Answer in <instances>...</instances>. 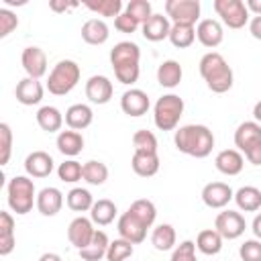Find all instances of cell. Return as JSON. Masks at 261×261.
<instances>
[{"label":"cell","mask_w":261,"mask_h":261,"mask_svg":"<svg viewBox=\"0 0 261 261\" xmlns=\"http://www.w3.org/2000/svg\"><path fill=\"white\" fill-rule=\"evenodd\" d=\"M173 143L179 153L196 159H204L212 153L214 135L206 124H184L175 130Z\"/></svg>","instance_id":"cell-1"},{"label":"cell","mask_w":261,"mask_h":261,"mask_svg":"<svg viewBox=\"0 0 261 261\" xmlns=\"http://www.w3.org/2000/svg\"><path fill=\"white\" fill-rule=\"evenodd\" d=\"M139 61H141V49L133 41H120L110 49V63L114 75L124 86H130L139 80L141 73Z\"/></svg>","instance_id":"cell-2"},{"label":"cell","mask_w":261,"mask_h":261,"mask_svg":"<svg viewBox=\"0 0 261 261\" xmlns=\"http://www.w3.org/2000/svg\"><path fill=\"white\" fill-rule=\"evenodd\" d=\"M200 75L206 82L208 90H212L214 94L228 92L232 88V82H234L230 65L216 51H210V53L202 55V59H200Z\"/></svg>","instance_id":"cell-3"},{"label":"cell","mask_w":261,"mask_h":261,"mask_svg":"<svg viewBox=\"0 0 261 261\" xmlns=\"http://www.w3.org/2000/svg\"><path fill=\"white\" fill-rule=\"evenodd\" d=\"M234 145L251 165H261V124L245 120L234 130Z\"/></svg>","instance_id":"cell-4"},{"label":"cell","mask_w":261,"mask_h":261,"mask_svg":"<svg viewBox=\"0 0 261 261\" xmlns=\"http://www.w3.org/2000/svg\"><path fill=\"white\" fill-rule=\"evenodd\" d=\"M80 65L71 59H61L53 65V69L49 71V77H47V90L53 94V96H65L69 94L77 82H80Z\"/></svg>","instance_id":"cell-5"},{"label":"cell","mask_w":261,"mask_h":261,"mask_svg":"<svg viewBox=\"0 0 261 261\" xmlns=\"http://www.w3.org/2000/svg\"><path fill=\"white\" fill-rule=\"evenodd\" d=\"M8 206L16 214H29L33 210V204H37V194H35V184L27 175H14L8 186Z\"/></svg>","instance_id":"cell-6"},{"label":"cell","mask_w":261,"mask_h":261,"mask_svg":"<svg viewBox=\"0 0 261 261\" xmlns=\"http://www.w3.org/2000/svg\"><path fill=\"white\" fill-rule=\"evenodd\" d=\"M184 114V100L177 94L161 96L153 106V120L159 130H173Z\"/></svg>","instance_id":"cell-7"},{"label":"cell","mask_w":261,"mask_h":261,"mask_svg":"<svg viewBox=\"0 0 261 261\" xmlns=\"http://www.w3.org/2000/svg\"><path fill=\"white\" fill-rule=\"evenodd\" d=\"M165 16L171 24L196 27V22H200V0H167Z\"/></svg>","instance_id":"cell-8"},{"label":"cell","mask_w":261,"mask_h":261,"mask_svg":"<svg viewBox=\"0 0 261 261\" xmlns=\"http://www.w3.org/2000/svg\"><path fill=\"white\" fill-rule=\"evenodd\" d=\"M212 6L228 29H243L249 20V10L243 0H214Z\"/></svg>","instance_id":"cell-9"},{"label":"cell","mask_w":261,"mask_h":261,"mask_svg":"<svg viewBox=\"0 0 261 261\" xmlns=\"http://www.w3.org/2000/svg\"><path fill=\"white\" fill-rule=\"evenodd\" d=\"M214 228H216V232H218L222 239L232 241V239H239V237L245 232L247 222H245V218H243L241 212L224 210V212H220V214L216 216Z\"/></svg>","instance_id":"cell-10"},{"label":"cell","mask_w":261,"mask_h":261,"mask_svg":"<svg viewBox=\"0 0 261 261\" xmlns=\"http://www.w3.org/2000/svg\"><path fill=\"white\" fill-rule=\"evenodd\" d=\"M22 69L27 71V77L41 80L47 73V55L41 47H24L20 55Z\"/></svg>","instance_id":"cell-11"},{"label":"cell","mask_w":261,"mask_h":261,"mask_svg":"<svg viewBox=\"0 0 261 261\" xmlns=\"http://www.w3.org/2000/svg\"><path fill=\"white\" fill-rule=\"evenodd\" d=\"M116 228H118L120 239H124V241L133 243V245L143 243V241H145V237H147V226H145V224H143V222H141L133 212H128V210H126L124 214H120Z\"/></svg>","instance_id":"cell-12"},{"label":"cell","mask_w":261,"mask_h":261,"mask_svg":"<svg viewBox=\"0 0 261 261\" xmlns=\"http://www.w3.org/2000/svg\"><path fill=\"white\" fill-rule=\"evenodd\" d=\"M234 198V192L224 181H210L202 188V202L208 208H224Z\"/></svg>","instance_id":"cell-13"},{"label":"cell","mask_w":261,"mask_h":261,"mask_svg":"<svg viewBox=\"0 0 261 261\" xmlns=\"http://www.w3.org/2000/svg\"><path fill=\"white\" fill-rule=\"evenodd\" d=\"M94 232H96L94 222H92V218H86V216L73 218V220L69 222V226H67V239H69V243H71L77 251L90 245Z\"/></svg>","instance_id":"cell-14"},{"label":"cell","mask_w":261,"mask_h":261,"mask_svg":"<svg viewBox=\"0 0 261 261\" xmlns=\"http://www.w3.org/2000/svg\"><path fill=\"white\" fill-rule=\"evenodd\" d=\"M149 106H151V102H149L147 92H143L139 88L126 90L122 94V98H120V108L128 116H143V114H147Z\"/></svg>","instance_id":"cell-15"},{"label":"cell","mask_w":261,"mask_h":261,"mask_svg":"<svg viewBox=\"0 0 261 261\" xmlns=\"http://www.w3.org/2000/svg\"><path fill=\"white\" fill-rule=\"evenodd\" d=\"M196 37L204 47L214 49V47H218L222 43L224 31H222V24L216 18H202L198 22V27H196Z\"/></svg>","instance_id":"cell-16"},{"label":"cell","mask_w":261,"mask_h":261,"mask_svg":"<svg viewBox=\"0 0 261 261\" xmlns=\"http://www.w3.org/2000/svg\"><path fill=\"white\" fill-rule=\"evenodd\" d=\"M112 82L106 75H92L86 82V96L94 104H108L112 98Z\"/></svg>","instance_id":"cell-17"},{"label":"cell","mask_w":261,"mask_h":261,"mask_svg":"<svg viewBox=\"0 0 261 261\" xmlns=\"http://www.w3.org/2000/svg\"><path fill=\"white\" fill-rule=\"evenodd\" d=\"M14 96L16 100L22 104V106H35L43 100V86L39 80H33V77H22L18 84H16V90H14Z\"/></svg>","instance_id":"cell-18"},{"label":"cell","mask_w":261,"mask_h":261,"mask_svg":"<svg viewBox=\"0 0 261 261\" xmlns=\"http://www.w3.org/2000/svg\"><path fill=\"white\" fill-rule=\"evenodd\" d=\"M214 165L224 175H239L243 171V167H245V157L237 149H224V151H220L216 155Z\"/></svg>","instance_id":"cell-19"},{"label":"cell","mask_w":261,"mask_h":261,"mask_svg":"<svg viewBox=\"0 0 261 261\" xmlns=\"http://www.w3.org/2000/svg\"><path fill=\"white\" fill-rule=\"evenodd\" d=\"M24 171L29 177H47L53 171V157L45 151H33L24 159Z\"/></svg>","instance_id":"cell-20"},{"label":"cell","mask_w":261,"mask_h":261,"mask_svg":"<svg viewBox=\"0 0 261 261\" xmlns=\"http://www.w3.org/2000/svg\"><path fill=\"white\" fill-rule=\"evenodd\" d=\"M169 31H171V20L165 14L153 12V16L147 22H143V37L153 43L169 39Z\"/></svg>","instance_id":"cell-21"},{"label":"cell","mask_w":261,"mask_h":261,"mask_svg":"<svg viewBox=\"0 0 261 261\" xmlns=\"http://www.w3.org/2000/svg\"><path fill=\"white\" fill-rule=\"evenodd\" d=\"M35 206L43 216H55L63 206V194L57 188H51V186L43 188L37 194V204Z\"/></svg>","instance_id":"cell-22"},{"label":"cell","mask_w":261,"mask_h":261,"mask_svg":"<svg viewBox=\"0 0 261 261\" xmlns=\"http://www.w3.org/2000/svg\"><path fill=\"white\" fill-rule=\"evenodd\" d=\"M94 120V112L88 104H71L65 110V124L71 130H84L92 124Z\"/></svg>","instance_id":"cell-23"},{"label":"cell","mask_w":261,"mask_h":261,"mask_svg":"<svg viewBox=\"0 0 261 261\" xmlns=\"http://www.w3.org/2000/svg\"><path fill=\"white\" fill-rule=\"evenodd\" d=\"M110 37L108 24L102 18H90L82 24V39L88 45H104Z\"/></svg>","instance_id":"cell-24"},{"label":"cell","mask_w":261,"mask_h":261,"mask_svg":"<svg viewBox=\"0 0 261 261\" xmlns=\"http://www.w3.org/2000/svg\"><path fill=\"white\" fill-rule=\"evenodd\" d=\"M108 245H110L108 234H106L104 230H98V228H96V232H94L90 245L84 247V249H80V257H82V261H100L102 257H106V253H108Z\"/></svg>","instance_id":"cell-25"},{"label":"cell","mask_w":261,"mask_h":261,"mask_svg":"<svg viewBox=\"0 0 261 261\" xmlns=\"http://www.w3.org/2000/svg\"><path fill=\"white\" fill-rule=\"evenodd\" d=\"M59 153H63L65 157H75L82 153L84 149V137L80 135V130H61L57 135V141H55Z\"/></svg>","instance_id":"cell-26"},{"label":"cell","mask_w":261,"mask_h":261,"mask_svg":"<svg viewBox=\"0 0 261 261\" xmlns=\"http://www.w3.org/2000/svg\"><path fill=\"white\" fill-rule=\"evenodd\" d=\"M130 167L137 175L151 177L159 171V155L157 153H139V151H135L133 159H130Z\"/></svg>","instance_id":"cell-27"},{"label":"cell","mask_w":261,"mask_h":261,"mask_svg":"<svg viewBox=\"0 0 261 261\" xmlns=\"http://www.w3.org/2000/svg\"><path fill=\"white\" fill-rule=\"evenodd\" d=\"M16 245V239H14V218L10 212L6 210H0V255L6 257L12 253Z\"/></svg>","instance_id":"cell-28"},{"label":"cell","mask_w":261,"mask_h":261,"mask_svg":"<svg viewBox=\"0 0 261 261\" xmlns=\"http://www.w3.org/2000/svg\"><path fill=\"white\" fill-rule=\"evenodd\" d=\"M234 202L245 212H257L261 208V190L255 186H243L234 192Z\"/></svg>","instance_id":"cell-29"},{"label":"cell","mask_w":261,"mask_h":261,"mask_svg":"<svg viewBox=\"0 0 261 261\" xmlns=\"http://www.w3.org/2000/svg\"><path fill=\"white\" fill-rule=\"evenodd\" d=\"M181 75H184L181 65L175 59H167V61H163L157 67V82L163 88H175V86H179Z\"/></svg>","instance_id":"cell-30"},{"label":"cell","mask_w":261,"mask_h":261,"mask_svg":"<svg viewBox=\"0 0 261 261\" xmlns=\"http://www.w3.org/2000/svg\"><path fill=\"white\" fill-rule=\"evenodd\" d=\"M37 124H39L45 133H57V130H61L63 114H61L59 108H55V106H41V108L37 110Z\"/></svg>","instance_id":"cell-31"},{"label":"cell","mask_w":261,"mask_h":261,"mask_svg":"<svg viewBox=\"0 0 261 261\" xmlns=\"http://www.w3.org/2000/svg\"><path fill=\"white\" fill-rule=\"evenodd\" d=\"M90 218H92V222L98 224V226L110 224V222L116 218V204H114L112 200H106V198L94 202V206H92V210H90Z\"/></svg>","instance_id":"cell-32"},{"label":"cell","mask_w":261,"mask_h":261,"mask_svg":"<svg viewBox=\"0 0 261 261\" xmlns=\"http://www.w3.org/2000/svg\"><path fill=\"white\" fill-rule=\"evenodd\" d=\"M196 247L204 255H216L222 249V237L216 232V228H204L196 237Z\"/></svg>","instance_id":"cell-33"},{"label":"cell","mask_w":261,"mask_h":261,"mask_svg":"<svg viewBox=\"0 0 261 261\" xmlns=\"http://www.w3.org/2000/svg\"><path fill=\"white\" fill-rule=\"evenodd\" d=\"M151 243L157 251H169L175 247V228L171 224H159L151 232Z\"/></svg>","instance_id":"cell-34"},{"label":"cell","mask_w":261,"mask_h":261,"mask_svg":"<svg viewBox=\"0 0 261 261\" xmlns=\"http://www.w3.org/2000/svg\"><path fill=\"white\" fill-rule=\"evenodd\" d=\"M65 202H67V208H71L73 212H88L94 206V198H92V194L86 188H73V190H69Z\"/></svg>","instance_id":"cell-35"},{"label":"cell","mask_w":261,"mask_h":261,"mask_svg":"<svg viewBox=\"0 0 261 261\" xmlns=\"http://www.w3.org/2000/svg\"><path fill=\"white\" fill-rule=\"evenodd\" d=\"M128 212H133L147 228L153 226V222H155V218H157V208H155V204H153L151 200H147V198L135 200V202L128 206Z\"/></svg>","instance_id":"cell-36"},{"label":"cell","mask_w":261,"mask_h":261,"mask_svg":"<svg viewBox=\"0 0 261 261\" xmlns=\"http://www.w3.org/2000/svg\"><path fill=\"white\" fill-rule=\"evenodd\" d=\"M169 41L177 49H186L196 41V27L190 24H171L169 31Z\"/></svg>","instance_id":"cell-37"},{"label":"cell","mask_w":261,"mask_h":261,"mask_svg":"<svg viewBox=\"0 0 261 261\" xmlns=\"http://www.w3.org/2000/svg\"><path fill=\"white\" fill-rule=\"evenodd\" d=\"M84 6L98 16H118L122 14V2L120 0H86Z\"/></svg>","instance_id":"cell-38"},{"label":"cell","mask_w":261,"mask_h":261,"mask_svg":"<svg viewBox=\"0 0 261 261\" xmlns=\"http://www.w3.org/2000/svg\"><path fill=\"white\" fill-rule=\"evenodd\" d=\"M84 179L88 184H92V186H102L108 179V167H106V163L96 161V159L86 161L84 163Z\"/></svg>","instance_id":"cell-39"},{"label":"cell","mask_w":261,"mask_h":261,"mask_svg":"<svg viewBox=\"0 0 261 261\" xmlns=\"http://www.w3.org/2000/svg\"><path fill=\"white\" fill-rule=\"evenodd\" d=\"M57 175L61 181H67V184H75L84 177V165L75 159H67L63 163H59L57 167Z\"/></svg>","instance_id":"cell-40"},{"label":"cell","mask_w":261,"mask_h":261,"mask_svg":"<svg viewBox=\"0 0 261 261\" xmlns=\"http://www.w3.org/2000/svg\"><path fill=\"white\" fill-rule=\"evenodd\" d=\"M133 147L139 153H157V137L151 130H137L133 135Z\"/></svg>","instance_id":"cell-41"},{"label":"cell","mask_w":261,"mask_h":261,"mask_svg":"<svg viewBox=\"0 0 261 261\" xmlns=\"http://www.w3.org/2000/svg\"><path fill=\"white\" fill-rule=\"evenodd\" d=\"M133 243L124 241V239H114L110 241L108 245V253H106V259L108 261H126L130 255H133Z\"/></svg>","instance_id":"cell-42"},{"label":"cell","mask_w":261,"mask_h":261,"mask_svg":"<svg viewBox=\"0 0 261 261\" xmlns=\"http://www.w3.org/2000/svg\"><path fill=\"white\" fill-rule=\"evenodd\" d=\"M128 16H133L139 24L147 22L151 16H153V10H151V2L147 0H130L126 4V10H124Z\"/></svg>","instance_id":"cell-43"},{"label":"cell","mask_w":261,"mask_h":261,"mask_svg":"<svg viewBox=\"0 0 261 261\" xmlns=\"http://www.w3.org/2000/svg\"><path fill=\"white\" fill-rule=\"evenodd\" d=\"M12 153V130L10 124H0V165H6Z\"/></svg>","instance_id":"cell-44"},{"label":"cell","mask_w":261,"mask_h":261,"mask_svg":"<svg viewBox=\"0 0 261 261\" xmlns=\"http://www.w3.org/2000/svg\"><path fill=\"white\" fill-rule=\"evenodd\" d=\"M239 257L243 261H261V241L249 239L239 247Z\"/></svg>","instance_id":"cell-45"},{"label":"cell","mask_w":261,"mask_h":261,"mask_svg":"<svg viewBox=\"0 0 261 261\" xmlns=\"http://www.w3.org/2000/svg\"><path fill=\"white\" fill-rule=\"evenodd\" d=\"M169 261H198V259H196V243H194V241H184V243H179V245L173 249Z\"/></svg>","instance_id":"cell-46"},{"label":"cell","mask_w":261,"mask_h":261,"mask_svg":"<svg viewBox=\"0 0 261 261\" xmlns=\"http://www.w3.org/2000/svg\"><path fill=\"white\" fill-rule=\"evenodd\" d=\"M18 27V16L8 10V8H0V37H8L14 29Z\"/></svg>","instance_id":"cell-47"},{"label":"cell","mask_w":261,"mask_h":261,"mask_svg":"<svg viewBox=\"0 0 261 261\" xmlns=\"http://www.w3.org/2000/svg\"><path fill=\"white\" fill-rule=\"evenodd\" d=\"M114 29H116L118 33H135V31L139 29V22H137L133 16H128L126 12H122V14H118V16L114 18Z\"/></svg>","instance_id":"cell-48"},{"label":"cell","mask_w":261,"mask_h":261,"mask_svg":"<svg viewBox=\"0 0 261 261\" xmlns=\"http://www.w3.org/2000/svg\"><path fill=\"white\" fill-rule=\"evenodd\" d=\"M249 33H251L257 41H261V16H253V20L249 22Z\"/></svg>","instance_id":"cell-49"},{"label":"cell","mask_w":261,"mask_h":261,"mask_svg":"<svg viewBox=\"0 0 261 261\" xmlns=\"http://www.w3.org/2000/svg\"><path fill=\"white\" fill-rule=\"evenodd\" d=\"M75 6H77V2H51V4H49V8L55 10V12H63V10L75 8Z\"/></svg>","instance_id":"cell-50"},{"label":"cell","mask_w":261,"mask_h":261,"mask_svg":"<svg viewBox=\"0 0 261 261\" xmlns=\"http://www.w3.org/2000/svg\"><path fill=\"white\" fill-rule=\"evenodd\" d=\"M245 6L249 12H255V16H261V0H247Z\"/></svg>","instance_id":"cell-51"},{"label":"cell","mask_w":261,"mask_h":261,"mask_svg":"<svg viewBox=\"0 0 261 261\" xmlns=\"http://www.w3.org/2000/svg\"><path fill=\"white\" fill-rule=\"evenodd\" d=\"M251 230H253V234H255L257 239H261V214H257V216L253 218V224H251Z\"/></svg>","instance_id":"cell-52"},{"label":"cell","mask_w":261,"mask_h":261,"mask_svg":"<svg viewBox=\"0 0 261 261\" xmlns=\"http://www.w3.org/2000/svg\"><path fill=\"white\" fill-rule=\"evenodd\" d=\"M39 261H61V257L57 253H43L39 257Z\"/></svg>","instance_id":"cell-53"},{"label":"cell","mask_w":261,"mask_h":261,"mask_svg":"<svg viewBox=\"0 0 261 261\" xmlns=\"http://www.w3.org/2000/svg\"><path fill=\"white\" fill-rule=\"evenodd\" d=\"M253 116H255V122H259V124H261V100L253 106Z\"/></svg>","instance_id":"cell-54"}]
</instances>
